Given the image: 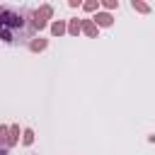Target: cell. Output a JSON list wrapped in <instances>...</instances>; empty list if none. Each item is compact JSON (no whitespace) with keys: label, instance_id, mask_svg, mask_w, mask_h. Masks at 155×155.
Returning a JSON list of instances; mask_svg holds the SVG:
<instances>
[{"label":"cell","instance_id":"6da1fadb","mask_svg":"<svg viewBox=\"0 0 155 155\" xmlns=\"http://www.w3.org/2000/svg\"><path fill=\"white\" fill-rule=\"evenodd\" d=\"M34 24H31V12L27 10H15V7H2L0 10V39L5 44H17L31 39Z\"/></svg>","mask_w":155,"mask_h":155},{"label":"cell","instance_id":"7a4b0ae2","mask_svg":"<svg viewBox=\"0 0 155 155\" xmlns=\"http://www.w3.org/2000/svg\"><path fill=\"white\" fill-rule=\"evenodd\" d=\"M51 15H53V7H51V5H41L39 10H34V12H31V24H34V29H44V27L48 24Z\"/></svg>","mask_w":155,"mask_h":155},{"label":"cell","instance_id":"3957f363","mask_svg":"<svg viewBox=\"0 0 155 155\" xmlns=\"http://www.w3.org/2000/svg\"><path fill=\"white\" fill-rule=\"evenodd\" d=\"M92 22H94L97 27H111V22H114V17H111L109 12H97Z\"/></svg>","mask_w":155,"mask_h":155},{"label":"cell","instance_id":"277c9868","mask_svg":"<svg viewBox=\"0 0 155 155\" xmlns=\"http://www.w3.org/2000/svg\"><path fill=\"white\" fill-rule=\"evenodd\" d=\"M80 31H85L87 36H97V24L92 19H80Z\"/></svg>","mask_w":155,"mask_h":155},{"label":"cell","instance_id":"5b68a950","mask_svg":"<svg viewBox=\"0 0 155 155\" xmlns=\"http://www.w3.org/2000/svg\"><path fill=\"white\" fill-rule=\"evenodd\" d=\"M65 31H68V24H65L63 19H58V22L51 24V34H53V36H61V34H65Z\"/></svg>","mask_w":155,"mask_h":155},{"label":"cell","instance_id":"8992f818","mask_svg":"<svg viewBox=\"0 0 155 155\" xmlns=\"http://www.w3.org/2000/svg\"><path fill=\"white\" fill-rule=\"evenodd\" d=\"M46 46H48V41H46V39H41V36H39V39H31V41H29V48H31L34 53H36V51H44Z\"/></svg>","mask_w":155,"mask_h":155},{"label":"cell","instance_id":"52a82bcc","mask_svg":"<svg viewBox=\"0 0 155 155\" xmlns=\"http://www.w3.org/2000/svg\"><path fill=\"white\" fill-rule=\"evenodd\" d=\"M19 143V126H10V138H7V145H17Z\"/></svg>","mask_w":155,"mask_h":155},{"label":"cell","instance_id":"ba28073f","mask_svg":"<svg viewBox=\"0 0 155 155\" xmlns=\"http://www.w3.org/2000/svg\"><path fill=\"white\" fill-rule=\"evenodd\" d=\"M131 7H133L136 12H143V15H148V12H150V5H145V2H140V0H133V2H131Z\"/></svg>","mask_w":155,"mask_h":155},{"label":"cell","instance_id":"9c48e42d","mask_svg":"<svg viewBox=\"0 0 155 155\" xmlns=\"http://www.w3.org/2000/svg\"><path fill=\"white\" fill-rule=\"evenodd\" d=\"M78 31H80V19H70V22H68V34L78 36Z\"/></svg>","mask_w":155,"mask_h":155},{"label":"cell","instance_id":"30bf717a","mask_svg":"<svg viewBox=\"0 0 155 155\" xmlns=\"http://www.w3.org/2000/svg\"><path fill=\"white\" fill-rule=\"evenodd\" d=\"M22 143H24V145H31V143H34V131H31V128H24V133H22Z\"/></svg>","mask_w":155,"mask_h":155},{"label":"cell","instance_id":"8fae6325","mask_svg":"<svg viewBox=\"0 0 155 155\" xmlns=\"http://www.w3.org/2000/svg\"><path fill=\"white\" fill-rule=\"evenodd\" d=\"M7 138H10V128L7 126H0V148L7 145Z\"/></svg>","mask_w":155,"mask_h":155},{"label":"cell","instance_id":"7c38bea8","mask_svg":"<svg viewBox=\"0 0 155 155\" xmlns=\"http://www.w3.org/2000/svg\"><path fill=\"white\" fill-rule=\"evenodd\" d=\"M82 7H85L87 12H94V10H99V0H90V2H85Z\"/></svg>","mask_w":155,"mask_h":155},{"label":"cell","instance_id":"4fadbf2b","mask_svg":"<svg viewBox=\"0 0 155 155\" xmlns=\"http://www.w3.org/2000/svg\"><path fill=\"white\" fill-rule=\"evenodd\" d=\"M102 5H104L107 10H114V7H119V0H104Z\"/></svg>","mask_w":155,"mask_h":155},{"label":"cell","instance_id":"5bb4252c","mask_svg":"<svg viewBox=\"0 0 155 155\" xmlns=\"http://www.w3.org/2000/svg\"><path fill=\"white\" fill-rule=\"evenodd\" d=\"M0 155H7V150H5V148H0Z\"/></svg>","mask_w":155,"mask_h":155},{"label":"cell","instance_id":"9a60e30c","mask_svg":"<svg viewBox=\"0 0 155 155\" xmlns=\"http://www.w3.org/2000/svg\"><path fill=\"white\" fill-rule=\"evenodd\" d=\"M0 10H2V7H0Z\"/></svg>","mask_w":155,"mask_h":155}]
</instances>
